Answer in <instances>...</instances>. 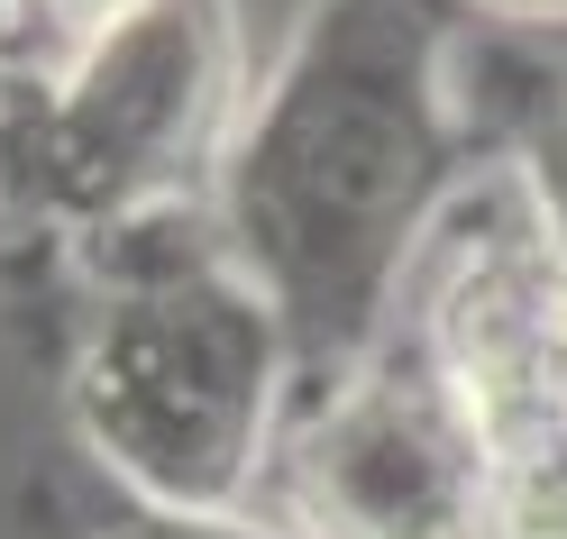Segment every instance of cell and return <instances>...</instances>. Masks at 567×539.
<instances>
[{
    "instance_id": "6da1fadb",
    "label": "cell",
    "mask_w": 567,
    "mask_h": 539,
    "mask_svg": "<svg viewBox=\"0 0 567 539\" xmlns=\"http://www.w3.org/2000/svg\"><path fill=\"white\" fill-rule=\"evenodd\" d=\"M467 0H302L229 137L210 229L284 311L302 384L394 339L403 274L476 174L457 92Z\"/></svg>"
},
{
    "instance_id": "7a4b0ae2",
    "label": "cell",
    "mask_w": 567,
    "mask_h": 539,
    "mask_svg": "<svg viewBox=\"0 0 567 539\" xmlns=\"http://www.w3.org/2000/svg\"><path fill=\"white\" fill-rule=\"evenodd\" d=\"M101 302L83 320L64 412L120 502L156 512H257L284 457V403L302 356L210 210L101 247Z\"/></svg>"
},
{
    "instance_id": "3957f363",
    "label": "cell",
    "mask_w": 567,
    "mask_h": 539,
    "mask_svg": "<svg viewBox=\"0 0 567 539\" xmlns=\"http://www.w3.org/2000/svg\"><path fill=\"white\" fill-rule=\"evenodd\" d=\"M247 101L257 83L229 0H156L19 83L0 120V184L55 238L111 247L210 210Z\"/></svg>"
},
{
    "instance_id": "277c9868",
    "label": "cell",
    "mask_w": 567,
    "mask_h": 539,
    "mask_svg": "<svg viewBox=\"0 0 567 539\" xmlns=\"http://www.w3.org/2000/svg\"><path fill=\"white\" fill-rule=\"evenodd\" d=\"M494 429L431 339H384L358 375L311 393L275 457V521L302 539H485Z\"/></svg>"
},
{
    "instance_id": "5b68a950",
    "label": "cell",
    "mask_w": 567,
    "mask_h": 539,
    "mask_svg": "<svg viewBox=\"0 0 567 539\" xmlns=\"http://www.w3.org/2000/svg\"><path fill=\"white\" fill-rule=\"evenodd\" d=\"M421 339L476 393L494 448H567V257H549L530 220L476 238L440 274Z\"/></svg>"
},
{
    "instance_id": "8992f818",
    "label": "cell",
    "mask_w": 567,
    "mask_h": 539,
    "mask_svg": "<svg viewBox=\"0 0 567 539\" xmlns=\"http://www.w3.org/2000/svg\"><path fill=\"white\" fill-rule=\"evenodd\" d=\"M485 539H567V448H504Z\"/></svg>"
},
{
    "instance_id": "52a82bcc",
    "label": "cell",
    "mask_w": 567,
    "mask_h": 539,
    "mask_svg": "<svg viewBox=\"0 0 567 539\" xmlns=\"http://www.w3.org/2000/svg\"><path fill=\"white\" fill-rule=\"evenodd\" d=\"M513 184H522L530 238H540L549 257H567V101H549V111L513 137Z\"/></svg>"
},
{
    "instance_id": "ba28073f",
    "label": "cell",
    "mask_w": 567,
    "mask_h": 539,
    "mask_svg": "<svg viewBox=\"0 0 567 539\" xmlns=\"http://www.w3.org/2000/svg\"><path fill=\"white\" fill-rule=\"evenodd\" d=\"M101 539H302L275 512H156V502H120V521Z\"/></svg>"
},
{
    "instance_id": "9c48e42d",
    "label": "cell",
    "mask_w": 567,
    "mask_h": 539,
    "mask_svg": "<svg viewBox=\"0 0 567 539\" xmlns=\"http://www.w3.org/2000/svg\"><path fill=\"white\" fill-rule=\"evenodd\" d=\"M64 55L47 0H0V83H38L47 64Z\"/></svg>"
},
{
    "instance_id": "30bf717a",
    "label": "cell",
    "mask_w": 567,
    "mask_h": 539,
    "mask_svg": "<svg viewBox=\"0 0 567 539\" xmlns=\"http://www.w3.org/2000/svg\"><path fill=\"white\" fill-rule=\"evenodd\" d=\"M137 10H156V0H47V19H55L64 46L101 38V28H120V19H137Z\"/></svg>"
},
{
    "instance_id": "8fae6325",
    "label": "cell",
    "mask_w": 567,
    "mask_h": 539,
    "mask_svg": "<svg viewBox=\"0 0 567 539\" xmlns=\"http://www.w3.org/2000/svg\"><path fill=\"white\" fill-rule=\"evenodd\" d=\"M494 19H530V28H567V0H476Z\"/></svg>"
}]
</instances>
